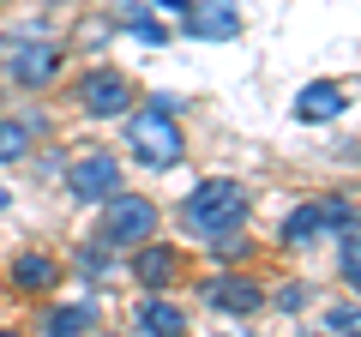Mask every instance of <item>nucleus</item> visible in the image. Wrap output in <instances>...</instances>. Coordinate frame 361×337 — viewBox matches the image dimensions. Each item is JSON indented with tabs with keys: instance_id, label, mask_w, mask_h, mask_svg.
Returning a JSON list of instances; mask_svg holds the SVG:
<instances>
[{
	"instance_id": "23",
	"label": "nucleus",
	"mask_w": 361,
	"mask_h": 337,
	"mask_svg": "<svg viewBox=\"0 0 361 337\" xmlns=\"http://www.w3.org/2000/svg\"><path fill=\"white\" fill-rule=\"evenodd\" d=\"M6 205H13V193H6V187H0V211H6Z\"/></svg>"
},
{
	"instance_id": "20",
	"label": "nucleus",
	"mask_w": 361,
	"mask_h": 337,
	"mask_svg": "<svg viewBox=\"0 0 361 337\" xmlns=\"http://www.w3.org/2000/svg\"><path fill=\"white\" fill-rule=\"evenodd\" d=\"M277 307H283V313L307 307V289H301V283H283V289H277Z\"/></svg>"
},
{
	"instance_id": "14",
	"label": "nucleus",
	"mask_w": 361,
	"mask_h": 337,
	"mask_svg": "<svg viewBox=\"0 0 361 337\" xmlns=\"http://www.w3.org/2000/svg\"><path fill=\"white\" fill-rule=\"evenodd\" d=\"M42 331L49 337H85V331H97V307H85V301H78V307H54L49 319H42Z\"/></svg>"
},
{
	"instance_id": "6",
	"label": "nucleus",
	"mask_w": 361,
	"mask_h": 337,
	"mask_svg": "<svg viewBox=\"0 0 361 337\" xmlns=\"http://www.w3.org/2000/svg\"><path fill=\"white\" fill-rule=\"evenodd\" d=\"M6 73H13L25 91H42V85L61 73V54H54L49 42H13V49H6Z\"/></svg>"
},
{
	"instance_id": "3",
	"label": "nucleus",
	"mask_w": 361,
	"mask_h": 337,
	"mask_svg": "<svg viewBox=\"0 0 361 337\" xmlns=\"http://www.w3.org/2000/svg\"><path fill=\"white\" fill-rule=\"evenodd\" d=\"M157 235V205L145 193L103 199V247H145Z\"/></svg>"
},
{
	"instance_id": "1",
	"label": "nucleus",
	"mask_w": 361,
	"mask_h": 337,
	"mask_svg": "<svg viewBox=\"0 0 361 337\" xmlns=\"http://www.w3.org/2000/svg\"><path fill=\"white\" fill-rule=\"evenodd\" d=\"M180 223L187 229H199V235H241V223H247V193H241V181H199L193 193H187V205H180Z\"/></svg>"
},
{
	"instance_id": "24",
	"label": "nucleus",
	"mask_w": 361,
	"mask_h": 337,
	"mask_svg": "<svg viewBox=\"0 0 361 337\" xmlns=\"http://www.w3.org/2000/svg\"><path fill=\"white\" fill-rule=\"evenodd\" d=\"M0 337H18V331H0Z\"/></svg>"
},
{
	"instance_id": "4",
	"label": "nucleus",
	"mask_w": 361,
	"mask_h": 337,
	"mask_svg": "<svg viewBox=\"0 0 361 337\" xmlns=\"http://www.w3.org/2000/svg\"><path fill=\"white\" fill-rule=\"evenodd\" d=\"M66 187H73V199H85V205H97V199H115V193H121V163H115L109 151L78 157V163L66 168Z\"/></svg>"
},
{
	"instance_id": "16",
	"label": "nucleus",
	"mask_w": 361,
	"mask_h": 337,
	"mask_svg": "<svg viewBox=\"0 0 361 337\" xmlns=\"http://www.w3.org/2000/svg\"><path fill=\"white\" fill-rule=\"evenodd\" d=\"M121 18H127V30H133V37H139V42H151V49H157V42H163V37H169V30H163V25H157V18H151V13H133V6H127V13H121Z\"/></svg>"
},
{
	"instance_id": "10",
	"label": "nucleus",
	"mask_w": 361,
	"mask_h": 337,
	"mask_svg": "<svg viewBox=\"0 0 361 337\" xmlns=\"http://www.w3.org/2000/svg\"><path fill=\"white\" fill-rule=\"evenodd\" d=\"M139 331L145 337H180V331H187V313H180L175 307V301H139Z\"/></svg>"
},
{
	"instance_id": "8",
	"label": "nucleus",
	"mask_w": 361,
	"mask_h": 337,
	"mask_svg": "<svg viewBox=\"0 0 361 337\" xmlns=\"http://www.w3.org/2000/svg\"><path fill=\"white\" fill-rule=\"evenodd\" d=\"M205 301H211L217 313H259V301H265V295H259L253 277H211V283H205Z\"/></svg>"
},
{
	"instance_id": "2",
	"label": "nucleus",
	"mask_w": 361,
	"mask_h": 337,
	"mask_svg": "<svg viewBox=\"0 0 361 337\" xmlns=\"http://www.w3.org/2000/svg\"><path fill=\"white\" fill-rule=\"evenodd\" d=\"M127 145H133V157H139L145 168H175L180 151H187V139H180L175 115H169V109H157V103H145V115H133Z\"/></svg>"
},
{
	"instance_id": "13",
	"label": "nucleus",
	"mask_w": 361,
	"mask_h": 337,
	"mask_svg": "<svg viewBox=\"0 0 361 337\" xmlns=\"http://www.w3.org/2000/svg\"><path fill=\"white\" fill-rule=\"evenodd\" d=\"M319 235H325V211H319V205H295V211L283 217V241H289V247H313Z\"/></svg>"
},
{
	"instance_id": "5",
	"label": "nucleus",
	"mask_w": 361,
	"mask_h": 337,
	"mask_svg": "<svg viewBox=\"0 0 361 337\" xmlns=\"http://www.w3.org/2000/svg\"><path fill=\"white\" fill-rule=\"evenodd\" d=\"M78 103H85V115H97V121H109V115H127L133 109V85L121 73H90L85 85H78Z\"/></svg>"
},
{
	"instance_id": "19",
	"label": "nucleus",
	"mask_w": 361,
	"mask_h": 337,
	"mask_svg": "<svg viewBox=\"0 0 361 337\" xmlns=\"http://www.w3.org/2000/svg\"><path fill=\"white\" fill-rule=\"evenodd\" d=\"M78 271H85V277H103L109 271V253H103V247H78Z\"/></svg>"
},
{
	"instance_id": "11",
	"label": "nucleus",
	"mask_w": 361,
	"mask_h": 337,
	"mask_svg": "<svg viewBox=\"0 0 361 337\" xmlns=\"http://www.w3.org/2000/svg\"><path fill=\"white\" fill-rule=\"evenodd\" d=\"M54 277H61V265H54L49 253H25V259L13 265V283L25 289V295H42V289H54Z\"/></svg>"
},
{
	"instance_id": "21",
	"label": "nucleus",
	"mask_w": 361,
	"mask_h": 337,
	"mask_svg": "<svg viewBox=\"0 0 361 337\" xmlns=\"http://www.w3.org/2000/svg\"><path fill=\"white\" fill-rule=\"evenodd\" d=\"M217 253H223V259H241L247 241H235V235H217Z\"/></svg>"
},
{
	"instance_id": "22",
	"label": "nucleus",
	"mask_w": 361,
	"mask_h": 337,
	"mask_svg": "<svg viewBox=\"0 0 361 337\" xmlns=\"http://www.w3.org/2000/svg\"><path fill=\"white\" fill-rule=\"evenodd\" d=\"M157 6H169V13H187V6H193V0H157Z\"/></svg>"
},
{
	"instance_id": "15",
	"label": "nucleus",
	"mask_w": 361,
	"mask_h": 337,
	"mask_svg": "<svg viewBox=\"0 0 361 337\" xmlns=\"http://www.w3.org/2000/svg\"><path fill=\"white\" fill-rule=\"evenodd\" d=\"M337 271H343L349 289H361V235H343L337 241Z\"/></svg>"
},
{
	"instance_id": "18",
	"label": "nucleus",
	"mask_w": 361,
	"mask_h": 337,
	"mask_svg": "<svg viewBox=\"0 0 361 337\" xmlns=\"http://www.w3.org/2000/svg\"><path fill=\"white\" fill-rule=\"evenodd\" d=\"M325 325H331V331L361 337V307H331V313H325Z\"/></svg>"
},
{
	"instance_id": "17",
	"label": "nucleus",
	"mask_w": 361,
	"mask_h": 337,
	"mask_svg": "<svg viewBox=\"0 0 361 337\" xmlns=\"http://www.w3.org/2000/svg\"><path fill=\"white\" fill-rule=\"evenodd\" d=\"M25 127H18V121H0V163H18V157H25Z\"/></svg>"
},
{
	"instance_id": "9",
	"label": "nucleus",
	"mask_w": 361,
	"mask_h": 337,
	"mask_svg": "<svg viewBox=\"0 0 361 337\" xmlns=\"http://www.w3.org/2000/svg\"><path fill=\"white\" fill-rule=\"evenodd\" d=\"M349 109V97H343V85H331V78H313L307 91L295 97V115L301 121H337Z\"/></svg>"
},
{
	"instance_id": "7",
	"label": "nucleus",
	"mask_w": 361,
	"mask_h": 337,
	"mask_svg": "<svg viewBox=\"0 0 361 337\" xmlns=\"http://www.w3.org/2000/svg\"><path fill=\"white\" fill-rule=\"evenodd\" d=\"M187 37L229 42V37H241V13H235L229 0H193L187 6Z\"/></svg>"
},
{
	"instance_id": "12",
	"label": "nucleus",
	"mask_w": 361,
	"mask_h": 337,
	"mask_svg": "<svg viewBox=\"0 0 361 337\" xmlns=\"http://www.w3.org/2000/svg\"><path fill=\"white\" fill-rule=\"evenodd\" d=\"M133 271H139L145 289H163L169 277H175V253H169V247H157V241H145L139 259H133Z\"/></svg>"
}]
</instances>
